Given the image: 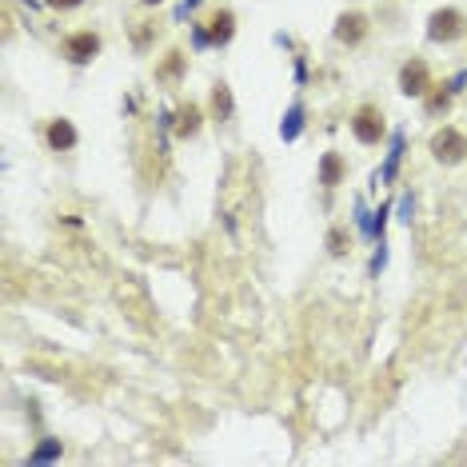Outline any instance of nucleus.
Listing matches in <instances>:
<instances>
[{"label": "nucleus", "instance_id": "10", "mask_svg": "<svg viewBox=\"0 0 467 467\" xmlns=\"http://www.w3.org/2000/svg\"><path fill=\"white\" fill-rule=\"evenodd\" d=\"M340 176H343L340 152H328V156H324V164H320V184H324V188H335V184H340Z\"/></svg>", "mask_w": 467, "mask_h": 467}, {"label": "nucleus", "instance_id": "3", "mask_svg": "<svg viewBox=\"0 0 467 467\" xmlns=\"http://www.w3.org/2000/svg\"><path fill=\"white\" fill-rule=\"evenodd\" d=\"M232 32H236V16L228 8H220L208 21V28H196V49H204V44H228Z\"/></svg>", "mask_w": 467, "mask_h": 467}, {"label": "nucleus", "instance_id": "13", "mask_svg": "<svg viewBox=\"0 0 467 467\" xmlns=\"http://www.w3.org/2000/svg\"><path fill=\"white\" fill-rule=\"evenodd\" d=\"M300 128H304V108H300V105H292V112H288V120L279 124V136H284V140H296V136H300Z\"/></svg>", "mask_w": 467, "mask_h": 467}, {"label": "nucleus", "instance_id": "2", "mask_svg": "<svg viewBox=\"0 0 467 467\" xmlns=\"http://www.w3.org/2000/svg\"><path fill=\"white\" fill-rule=\"evenodd\" d=\"M432 156H435L440 164H447V168H452V164H463V160H467V136L460 133V128L444 124L440 133L432 136Z\"/></svg>", "mask_w": 467, "mask_h": 467}, {"label": "nucleus", "instance_id": "1", "mask_svg": "<svg viewBox=\"0 0 467 467\" xmlns=\"http://www.w3.org/2000/svg\"><path fill=\"white\" fill-rule=\"evenodd\" d=\"M463 32H467V16L460 8H435V13L427 16V41L452 44V41H460Z\"/></svg>", "mask_w": 467, "mask_h": 467}, {"label": "nucleus", "instance_id": "14", "mask_svg": "<svg viewBox=\"0 0 467 467\" xmlns=\"http://www.w3.org/2000/svg\"><path fill=\"white\" fill-rule=\"evenodd\" d=\"M399 152H404V136H396V140H391V152H388V164H384V172H380V180H391V176H396Z\"/></svg>", "mask_w": 467, "mask_h": 467}, {"label": "nucleus", "instance_id": "15", "mask_svg": "<svg viewBox=\"0 0 467 467\" xmlns=\"http://www.w3.org/2000/svg\"><path fill=\"white\" fill-rule=\"evenodd\" d=\"M447 105H452V88L444 84V88L435 92L432 100H427V112H432V116H440V112H447Z\"/></svg>", "mask_w": 467, "mask_h": 467}, {"label": "nucleus", "instance_id": "9", "mask_svg": "<svg viewBox=\"0 0 467 467\" xmlns=\"http://www.w3.org/2000/svg\"><path fill=\"white\" fill-rule=\"evenodd\" d=\"M44 136H49V144L56 148V152H64V148L77 144V128H72L69 120H52L49 133H44Z\"/></svg>", "mask_w": 467, "mask_h": 467}, {"label": "nucleus", "instance_id": "18", "mask_svg": "<svg viewBox=\"0 0 467 467\" xmlns=\"http://www.w3.org/2000/svg\"><path fill=\"white\" fill-rule=\"evenodd\" d=\"M44 5H49V8H77L80 0H44Z\"/></svg>", "mask_w": 467, "mask_h": 467}, {"label": "nucleus", "instance_id": "6", "mask_svg": "<svg viewBox=\"0 0 467 467\" xmlns=\"http://www.w3.org/2000/svg\"><path fill=\"white\" fill-rule=\"evenodd\" d=\"M96 52H100V36L96 32H77V36H69V41H64V56H69L72 64L96 60Z\"/></svg>", "mask_w": 467, "mask_h": 467}, {"label": "nucleus", "instance_id": "7", "mask_svg": "<svg viewBox=\"0 0 467 467\" xmlns=\"http://www.w3.org/2000/svg\"><path fill=\"white\" fill-rule=\"evenodd\" d=\"M363 36H368V16L343 13L340 21H335V41H340V44H360Z\"/></svg>", "mask_w": 467, "mask_h": 467}, {"label": "nucleus", "instance_id": "16", "mask_svg": "<svg viewBox=\"0 0 467 467\" xmlns=\"http://www.w3.org/2000/svg\"><path fill=\"white\" fill-rule=\"evenodd\" d=\"M56 452H60V440H49V444H41V447H36V452H32V463H44V460H52Z\"/></svg>", "mask_w": 467, "mask_h": 467}, {"label": "nucleus", "instance_id": "4", "mask_svg": "<svg viewBox=\"0 0 467 467\" xmlns=\"http://www.w3.org/2000/svg\"><path fill=\"white\" fill-rule=\"evenodd\" d=\"M352 133H356L360 144H380V140H384V116H380V108L363 105L356 116H352Z\"/></svg>", "mask_w": 467, "mask_h": 467}, {"label": "nucleus", "instance_id": "5", "mask_svg": "<svg viewBox=\"0 0 467 467\" xmlns=\"http://www.w3.org/2000/svg\"><path fill=\"white\" fill-rule=\"evenodd\" d=\"M427 88H432V72H427L424 60H407L404 69H399V92L404 96H427Z\"/></svg>", "mask_w": 467, "mask_h": 467}, {"label": "nucleus", "instance_id": "12", "mask_svg": "<svg viewBox=\"0 0 467 467\" xmlns=\"http://www.w3.org/2000/svg\"><path fill=\"white\" fill-rule=\"evenodd\" d=\"M184 72V52H168V60L156 69V80H176Z\"/></svg>", "mask_w": 467, "mask_h": 467}, {"label": "nucleus", "instance_id": "17", "mask_svg": "<svg viewBox=\"0 0 467 467\" xmlns=\"http://www.w3.org/2000/svg\"><path fill=\"white\" fill-rule=\"evenodd\" d=\"M328 248H332V256H343V252H348V248H343V232L340 228L328 236Z\"/></svg>", "mask_w": 467, "mask_h": 467}, {"label": "nucleus", "instance_id": "8", "mask_svg": "<svg viewBox=\"0 0 467 467\" xmlns=\"http://www.w3.org/2000/svg\"><path fill=\"white\" fill-rule=\"evenodd\" d=\"M172 128H176V136H196L200 133V108L196 105H184V108H176V120H172Z\"/></svg>", "mask_w": 467, "mask_h": 467}, {"label": "nucleus", "instance_id": "11", "mask_svg": "<svg viewBox=\"0 0 467 467\" xmlns=\"http://www.w3.org/2000/svg\"><path fill=\"white\" fill-rule=\"evenodd\" d=\"M212 116H216V120L232 116V88H228V84H216V88H212Z\"/></svg>", "mask_w": 467, "mask_h": 467}, {"label": "nucleus", "instance_id": "19", "mask_svg": "<svg viewBox=\"0 0 467 467\" xmlns=\"http://www.w3.org/2000/svg\"><path fill=\"white\" fill-rule=\"evenodd\" d=\"M144 5H160V0H144Z\"/></svg>", "mask_w": 467, "mask_h": 467}]
</instances>
